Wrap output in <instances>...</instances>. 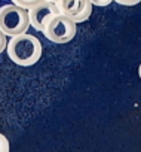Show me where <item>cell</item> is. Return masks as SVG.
<instances>
[{
  "instance_id": "1",
  "label": "cell",
  "mask_w": 141,
  "mask_h": 152,
  "mask_svg": "<svg viewBox=\"0 0 141 152\" xmlns=\"http://www.w3.org/2000/svg\"><path fill=\"white\" fill-rule=\"evenodd\" d=\"M6 51H8L9 58L15 64L28 67V66L36 64L40 60L43 49H42L40 40L36 36L28 34L25 31V33L12 36L6 45Z\"/></svg>"
},
{
  "instance_id": "2",
  "label": "cell",
  "mask_w": 141,
  "mask_h": 152,
  "mask_svg": "<svg viewBox=\"0 0 141 152\" xmlns=\"http://www.w3.org/2000/svg\"><path fill=\"white\" fill-rule=\"evenodd\" d=\"M30 27V15L28 9L11 3L0 8V30L6 36H17L25 33Z\"/></svg>"
},
{
  "instance_id": "3",
  "label": "cell",
  "mask_w": 141,
  "mask_h": 152,
  "mask_svg": "<svg viewBox=\"0 0 141 152\" xmlns=\"http://www.w3.org/2000/svg\"><path fill=\"white\" fill-rule=\"evenodd\" d=\"M76 31H77V23H74L72 18L59 12L49 21L43 34L46 36L48 40L54 43H67L76 36Z\"/></svg>"
},
{
  "instance_id": "4",
  "label": "cell",
  "mask_w": 141,
  "mask_h": 152,
  "mask_svg": "<svg viewBox=\"0 0 141 152\" xmlns=\"http://www.w3.org/2000/svg\"><path fill=\"white\" fill-rule=\"evenodd\" d=\"M59 14V8L58 5H55L54 2H49V0H43V2H39L37 5L31 6L28 9V15H30V26L43 33L45 28L48 27L49 21Z\"/></svg>"
},
{
  "instance_id": "5",
  "label": "cell",
  "mask_w": 141,
  "mask_h": 152,
  "mask_svg": "<svg viewBox=\"0 0 141 152\" xmlns=\"http://www.w3.org/2000/svg\"><path fill=\"white\" fill-rule=\"evenodd\" d=\"M58 8L61 14L74 23H83L92 14V3L89 0H58Z\"/></svg>"
},
{
  "instance_id": "6",
  "label": "cell",
  "mask_w": 141,
  "mask_h": 152,
  "mask_svg": "<svg viewBox=\"0 0 141 152\" xmlns=\"http://www.w3.org/2000/svg\"><path fill=\"white\" fill-rule=\"evenodd\" d=\"M39 2H43V0H14V3H17V5L25 8V9H30L31 6L37 5Z\"/></svg>"
},
{
  "instance_id": "7",
  "label": "cell",
  "mask_w": 141,
  "mask_h": 152,
  "mask_svg": "<svg viewBox=\"0 0 141 152\" xmlns=\"http://www.w3.org/2000/svg\"><path fill=\"white\" fill-rule=\"evenodd\" d=\"M9 148H11V146H9V140H8V137L0 133V152H8Z\"/></svg>"
},
{
  "instance_id": "8",
  "label": "cell",
  "mask_w": 141,
  "mask_h": 152,
  "mask_svg": "<svg viewBox=\"0 0 141 152\" xmlns=\"http://www.w3.org/2000/svg\"><path fill=\"white\" fill-rule=\"evenodd\" d=\"M89 2L92 3V6H100V8H104V6H108L111 2H114V0H89Z\"/></svg>"
},
{
  "instance_id": "9",
  "label": "cell",
  "mask_w": 141,
  "mask_h": 152,
  "mask_svg": "<svg viewBox=\"0 0 141 152\" xmlns=\"http://www.w3.org/2000/svg\"><path fill=\"white\" fill-rule=\"evenodd\" d=\"M6 45H8V39H6V34L0 30V54H2L5 49H6Z\"/></svg>"
},
{
  "instance_id": "10",
  "label": "cell",
  "mask_w": 141,
  "mask_h": 152,
  "mask_svg": "<svg viewBox=\"0 0 141 152\" xmlns=\"http://www.w3.org/2000/svg\"><path fill=\"white\" fill-rule=\"evenodd\" d=\"M114 2L122 6H134V5H138L141 0H114Z\"/></svg>"
},
{
  "instance_id": "11",
  "label": "cell",
  "mask_w": 141,
  "mask_h": 152,
  "mask_svg": "<svg viewBox=\"0 0 141 152\" xmlns=\"http://www.w3.org/2000/svg\"><path fill=\"white\" fill-rule=\"evenodd\" d=\"M138 75H140V79H141V63H140V66H138Z\"/></svg>"
},
{
  "instance_id": "12",
  "label": "cell",
  "mask_w": 141,
  "mask_h": 152,
  "mask_svg": "<svg viewBox=\"0 0 141 152\" xmlns=\"http://www.w3.org/2000/svg\"><path fill=\"white\" fill-rule=\"evenodd\" d=\"M49 2H54L55 5H58V0H49Z\"/></svg>"
}]
</instances>
